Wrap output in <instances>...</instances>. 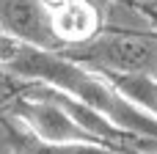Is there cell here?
<instances>
[{
    "label": "cell",
    "instance_id": "5b68a950",
    "mask_svg": "<svg viewBox=\"0 0 157 154\" xmlns=\"http://www.w3.org/2000/svg\"><path fill=\"white\" fill-rule=\"evenodd\" d=\"M99 72V69H97ZM105 77L124 94L135 107L157 118V77L155 74H127V72H105Z\"/></svg>",
    "mask_w": 157,
    "mask_h": 154
},
{
    "label": "cell",
    "instance_id": "277c9868",
    "mask_svg": "<svg viewBox=\"0 0 157 154\" xmlns=\"http://www.w3.org/2000/svg\"><path fill=\"white\" fill-rule=\"evenodd\" d=\"M99 19L88 0H61L52 8V30L61 44L77 47L97 36Z\"/></svg>",
    "mask_w": 157,
    "mask_h": 154
},
{
    "label": "cell",
    "instance_id": "6da1fadb",
    "mask_svg": "<svg viewBox=\"0 0 157 154\" xmlns=\"http://www.w3.org/2000/svg\"><path fill=\"white\" fill-rule=\"evenodd\" d=\"M3 72L14 74L19 80L44 83L50 88H58L83 105L99 110L108 121H113L119 130L141 138V141H157V118L135 107L119 88L105 77V72H97L72 55H61L55 50H41L19 41H3L0 44Z\"/></svg>",
    "mask_w": 157,
    "mask_h": 154
},
{
    "label": "cell",
    "instance_id": "7a4b0ae2",
    "mask_svg": "<svg viewBox=\"0 0 157 154\" xmlns=\"http://www.w3.org/2000/svg\"><path fill=\"white\" fill-rule=\"evenodd\" d=\"M72 58L99 72H127V74L157 77V36L102 33L86 44L72 47Z\"/></svg>",
    "mask_w": 157,
    "mask_h": 154
},
{
    "label": "cell",
    "instance_id": "3957f363",
    "mask_svg": "<svg viewBox=\"0 0 157 154\" xmlns=\"http://www.w3.org/2000/svg\"><path fill=\"white\" fill-rule=\"evenodd\" d=\"M0 33H6L11 41L41 50L61 47L47 0H0Z\"/></svg>",
    "mask_w": 157,
    "mask_h": 154
}]
</instances>
